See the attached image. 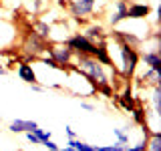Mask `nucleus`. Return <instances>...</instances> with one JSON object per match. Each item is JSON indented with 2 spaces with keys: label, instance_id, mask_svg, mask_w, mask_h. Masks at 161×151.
Returning a JSON list of instances; mask_svg holds the SVG:
<instances>
[{
  "label": "nucleus",
  "instance_id": "f257e3e1",
  "mask_svg": "<svg viewBox=\"0 0 161 151\" xmlns=\"http://www.w3.org/2000/svg\"><path fill=\"white\" fill-rule=\"evenodd\" d=\"M75 60H77V69L87 77V81L95 87L97 93H103L105 97H113L111 77H109L107 69H105V64H101L91 54H75Z\"/></svg>",
  "mask_w": 161,
  "mask_h": 151
},
{
  "label": "nucleus",
  "instance_id": "f03ea898",
  "mask_svg": "<svg viewBox=\"0 0 161 151\" xmlns=\"http://www.w3.org/2000/svg\"><path fill=\"white\" fill-rule=\"evenodd\" d=\"M48 40H44L42 36H38L34 30H28L26 34H24V38H22V44H20V50H22L26 57L30 59H38V57H42V54H47V50H48Z\"/></svg>",
  "mask_w": 161,
  "mask_h": 151
},
{
  "label": "nucleus",
  "instance_id": "7ed1b4c3",
  "mask_svg": "<svg viewBox=\"0 0 161 151\" xmlns=\"http://www.w3.org/2000/svg\"><path fill=\"white\" fill-rule=\"evenodd\" d=\"M117 44H119V53H121V64H123L121 73H123L125 79H131L135 75V70H137V64L141 63L139 50L127 42H121V40H117Z\"/></svg>",
  "mask_w": 161,
  "mask_h": 151
},
{
  "label": "nucleus",
  "instance_id": "20e7f679",
  "mask_svg": "<svg viewBox=\"0 0 161 151\" xmlns=\"http://www.w3.org/2000/svg\"><path fill=\"white\" fill-rule=\"evenodd\" d=\"M67 6L70 18L77 20V22H85L95 12V2H91V0H70Z\"/></svg>",
  "mask_w": 161,
  "mask_h": 151
},
{
  "label": "nucleus",
  "instance_id": "39448f33",
  "mask_svg": "<svg viewBox=\"0 0 161 151\" xmlns=\"http://www.w3.org/2000/svg\"><path fill=\"white\" fill-rule=\"evenodd\" d=\"M64 44H67L75 54H91V57H93V53H95V42H91L83 32H77V34H73V36H69L64 40Z\"/></svg>",
  "mask_w": 161,
  "mask_h": 151
},
{
  "label": "nucleus",
  "instance_id": "423d86ee",
  "mask_svg": "<svg viewBox=\"0 0 161 151\" xmlns=\"http://www.w3.org/2000/svg\"><path fill=\"white\" fill-rule=\"evenodd\" d=\"M47 53H48V57H53L63 69H67L69 64L73 63V59H75V53L64 42H50Z\"/></svg>",
  "mask_w": 161,
  "mask_h": 151
},
{
  "label": "nucleus",
  "instance_id": "0eeeda50",
  "mask_svg": "<svg viewBox=\"0 0 161 151\" xmlns=\"http://www.w3.org/2000/svg\"><path fill=\"white\" fill-rule=\"evenodd\" d=\"M127 6H129L127 0H115V12L109 16V24H111V26H117L119 22L127 20Z\"/></svg>",
  "mask_w": 161,
  "mask_h": 151
},
{
  "label": "nucleus",
  "instance_id": "6e6552de",
  "mask_svg": "<svg viewBox=\"0 0 161 151\" xmlns=\"http://www.w3.org/2000/svg\"><path fill=\"white\" fill-rule=\"evenodd\" d=\"M151 14V6L149 4H143V2H131L127 6V18H133V20H139V18H147Z\"/></svg>",
  "mask_w": 161,
  "mask_h": 151
},
{
  "label": "nucleus",
  "instance_id": "1a4fd4ad",
  "mask_svg": "<svg viewBox=\"0 0 161 151\" xmlns=\"http://www.w3.org/2000/svg\"><path fill=\"white\" fill-rule=\"evenodd\" d=\"M139 59L147 64V69H155V70H161V54H159V48H151V50H145L143 54H139Z\"/></svg>",
  "mask_w": 161,
  "mask_h": 151
},
{
  "label": "nucleus",
  "instance_id": "9d476101",
  "mask_svg": "<svg viewBox=\"0 0 161 151\" xmlns=\"http://www.w3.org/2000/svg\"><path fill=\"white\" fill-rule=\"evenodd\" d=\"M16 73H18L20 81H24V83H26V85L38 83V77H36V73H34V69H32V64H30V63H24V60H22V63L18 64Z\"/></svg>",
  "mask_w": 161,
  "mask_h": 151
},
{
  "label": "nucleus",
  "instance_id": "9b49d317",
  "mask_svg": "<svg viewBox=\"0 0 161 151\" xmlns=\"http://www.w3.org/2000/svg\"><path fill=\"white\" fill-rule=\"evenodd\" d=\"M38 127L36 121H26V119H14L12 123L8 125L10 133H26V131H34Z\"/></svg>",
  "mask_w": 161,
  "mask_h": 151
},
{
  "label": "nucleus",
  "instance_id": "f8f14e48",
  "mask_svg": "<svg viewBox=\"0 0 161 151\" xmlns=\"http://www.w3.org/2000/svg\"><path fill=\"white\" fill-rule=\"evenodd\" d=\"M83 34L87 36L91 42H103V40H107V34H105V28L101 26V24H91V26H87L83 30Z\"/></svg>",
  "mask_w": 161,
  "mask_h": 151
},
{
  "label": "nucleus",
  "instance_id": "ddd939ff",
  "mask_svg": "<svg viewBox=\"0 0 161 151\" xmlns=\"http://www.w3.org/2000/svg\"><path fill=\"white\" fill-rule=\"evenodd\" d=\"M141 83L145 87H157L161 83V70H155V69H147L143 75H141Z\"/></svg>",
  "mask_w": 161,
  "mask_h": 151
},
{
  "label": "nucleus",
  "instance_id": "4468645a",
  "mask_svg": "<svg viewBox=\"0 0 161 151\" xmlns=\"http://www.w3.org/2000/svg\"><path fill=\"white\" fill-rule=\"evenodd\" d=\"M113 36H115V40L127 42V44H131V47H135V48L141 44V38L137 36V34H133V32H125V30H113Z\"/></svg>",
  "mask_w": 161,
  "mask_h": 151
},
{
  "label": "nucleus",
  "instance_id": "2eb2a0df",
  "mask_svg": "<svg viewBox=\"0 0 161 151\" xmlns=\"http://www.w3.org/2000/svg\"><path fill=\"white\" fill-rule=\"evenodd\" d=\"M50 28L53 26H50L48 22H44V20H34L32 22V30L38 36H42L44 40H48V42H50Z\"/></svg>",
  "mask_w": 161,
  "mask_h": 151
},
{
  "label": "nucleus",
  "instance_id": "dca6fc26",
  "mask_svg": "<svg viewBox=\"0 0 161 151\" xmlns=\"http://www.w3.org/2000/svg\"><path fill=\"white\" fill-rule=\"evenodd\" d=\"M147 151H161V133L157 129H151L147 135Z\"/></svg>",
  "mask_w": 161,
  "mask_h": 151
},
{
  "label": "nucleus",
  "instance_id": "f3484780",
  "mask_svg": "<svg viewBox=\"0 0 161 151\" xmlns=\"http://www.w3.org/2000/svg\"><path fill=\"white\" fill-rule=\"evenodd\" d=\"M131 115H133L135 125H139V127H145V125H147V111L141 107V105H135V109L131 111Z\"/></svg>",
  "mask_w": 161,
  "mask_h": 151
},
{
  "label": "nucleus",
  "instance_id": "a211bd4d",
  "mask_svg": "<svg viewBox=\"0 0 161 151\" xmlns=\"http://www.w3.org/2000/svg\"><path fill=\"white\" fill-rule=\"evenodd\" d=\"M67 145L69 147H75V151H97V145H89L85 141H80L79 137L77 139H67Z\"/></svg>",
  "mask_w": 161,
  "mask_h": 151
},
{
  "label": "nucleus",
  "instance_id": "6ab92c4d",
  "mask_svg": "<svg viewBox=\"0 0 161 151\" xmlns=\"http://www.w3.org/2000/svg\"><path fill=\"white\" fill-rule=\"evenodd\" d=\"M119 103H121V107H123L125 111H129V113L135 109V105H137V103H135V97L131 95V91H127V93H123V95H119Z\"/></svg>",
  "mask_w": 161,
  "mask_h": 151
},
{
  "label": "nucleus",
  "instance_id": "aec40b11",
  "mask_svg": "<svg viewBox=\"0 0 161 151\" xmlns=\"http://www.w3.org/2000/svg\"><path fill=\"white\" fill-rule=\"evenodd\" d=\"M153 89V93H151V103H153V113L159 115L161 113V87H151Z\"/></svg>",
  "mask_w": 161,
  "mask_h": 151
},
{
  "label": "nucleus",
  "instance_id": "412c9836",
  "mask_svg": "<svg viewBox=\"0 0 161 151\" xmlns=\"http://www.w3.org/2000/svg\"><path fill=\"white\" fill-rule=\"evenodd\" d=\"M40 59V63L42 64H47V67H50V69H57V70H67V69H63L60 67V64L57 63V60H54L53 57H48V54H42V57H38Z\"/></svg>",
  "mask_w": 161,
  "mask_h": 151
},
{
  "label": "nucleus",
  "instance_id": "4be33fe9",
  "mask_svg": "<svg viewBox=\"0 0 161 151\" xmlns=\"http://www.w3.org/2000/svg\"><path fill=\"white\" fill-rule=\"evenodd\" d=\"M125 149V143H115V145H103V147H101V145H97V151H123Z\"/></svg>",
  "mask_w": 161,
  "mask_h": 151
},
{
  "label": "nucleus",
  "instance_id": "5701e85b",
  "mask_svg": "<svg viewBox=\"0 0 161 151\" xmlns=\"http://www.w3.org/2000/svg\"><path fill=\"white\" fill-rule=\"evenodd\" d=\"M113 133L117 135V141H119V143H125V145L129 143V133L125 129H113Z\"/></svg>",
  "mask_w": 161,
  "mask_h": 151
},
{
  "label": "nucleus",
  "instance_id": "b1692460",
  "mask_svg": "<svg viewBox=\"0 0 161 151\" xmlns=\"http://www.w3.org/2000/svg\"><path fill=\"white\" fill-rule=\"evenodd\" d=\"M34 135L40 139V145H42V141H47V139H50V131H47V129H40V127H36L32 131Z\"/></svg>",
  "mask_w": 161,
  "mask_h": 151
},
{
  "label": "nucleus",
  "instance_id": "393cba45",
  "mask_svg": "<svg viewBox=\"0 0 161 151\" xmlns=\"http://www.w3.org/2000/svg\"><path fill=\"white\" fill-rule=\"evenodd\" d=\"M24 135H26V141H28V143H32V145H40V139L32 133V131H26Z\"/></svg>",
  "mask_w": 161,
  "mask_h": 151
},
{
  "label": "nucleus",
  "instance_id": "a878e982",
  "mask_svg": "<svg viewBox=\"0 0 161 151\" xmlns=\"http://www.w3.org/2000/svg\"><path fill=\"white\" fill-rule=\"evenodd\" d=\"M42 145H44V147H47L48 151H54V149H58V145L54 143L53 139H47V141H42Z\"/></svg>",
  "mask_w": 161,
  "mask_h": 151
},
{
  "label": "nucleus",
  "instance_id": "bb28decb",
  "mask_svg": "<svg viewBox=\"0 0 161 151\" xmlns=\"http://www.w3.org/2000/svg\"><path fill=\"white\" fill-rule=\"evenodd\" d=\"M64 133H67L69 139H77V133H75V129L70 127V125H67V127H64Z\"/></svg>",
  "mask_w": 161,
  "mask_h": 151
},
{
  "label": "nucleus",
  "instance_id": "cd10ccee",
  "mask_svg": "<svg viewBox=\"0 0 161 151\" xmlns=\"http://www.w3.org/2000/svg\"><path fill=\"white\" fill-rule=\"evenodd\" d=\"M80 107L87 109V111H95V105L93 103H87V101H83V103H80Z\"/></svg>",
  "mask_w": 161,
  "mask_h": 151
},
{
  "label": "nucleus",
  "instance_id": "c85d7f7f",
  "mask_svg": "<svg viewBox=\"0 0 161 151\" xmlns=\"http://www.w3.org/2000/svg\"><path fill=\"white\" fill-rule=\"evenodd\" d=\"M28 87L32 89V91H36V93H38V91H44V87L40 83H32V85H28Z\"/></svg>",
  "mask_w": 161,
  "mask_h": 151
},
{
  "label": "nucleus",
  "instance_id": "c756f323",
  "mask_svg": "<svg viewBox=\"0 0 161 151\" xmlns=\"http://www.w3.org/2000/svg\"><path fill=\"white\" fill-rule=\"evenodd\" d=\"M4 75H6V67L0 63V77H4Z\"/></svg>",
  "mask_w": 161,
  "mask_h": 151
}]
</instances>
